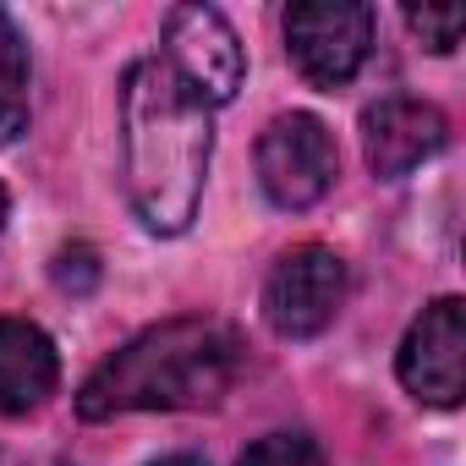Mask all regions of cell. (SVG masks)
I'll return each instance as SVG.
<instances>
[{
    "mask_svg": "<svg viewBox=\"0 0 466 466\" xmlns=\"http://www.w3.org/2000/svg\"><path fill=\"white\" fill-rule=\"evenodd\" d=\"M165 66L203 99V105H230L248 77L237 28L214 6H176L165 17Z\"/></svg>",
    "mask_w": 466,
    "mask_h": 466,
    "instance_id": "obj_6",
    "label": "cell"
},
{
    "mask_svg": "<svg viewBox=\"0 0 466 466\" xmlns=\"http://www.w3.org/2000/svg\"><path fill=\"white\" fill-rule=\"evenodd\" d=\"M242 373V340L219 319H165L105 357L77 390L88 422L121 411H187L214 406Z\"/></svg>",
    "mask_w": 466,
    "mask_h": 466,
    "instance_id": "obj_2",
    "label": "cell"
},
{
    "mask_svg": "<svg viewBox=\"0 0 466 466\" xmlns=\"http://www.w3.org/2000/svg\"><path fill=\"white\" fill-rule=\"evenodd\" d=\"M28 132V45L17 23L0 12V143Z\"/></svg>",
    "mask_w": 466,
    "mask_h": 466,
    "instance_id": "obj_10",
    "label": "cell"
},
{
    "mask_svg": "<svg viewBox=\"0 0 466 466\" xmlns=\"http://www.w3.org/2000/svg\"><path fill=\"white\" fill-rule=\"evenodd\" d=\"M6 208H12V203H6V187H0V230H6Z\"/></svg>",
    "mask_w": 466,
    "mask_h": 466,
    "instance_id": "obj_14",
    "label": "cell"
},
{
    "mask_svg": "<svg viewBox=\"0 0 466 466\" xmlns=\"http://www.w3.org/2000/svg\"><path fill=\"white\" fill-rule=\"evenodd\" d=\"M335 170H340V154L319 116H302V110L280 116L258 137V181L280 208H313L335 187Z\"/></svg>",
    "mask_w": 466,
    "mask_h": 466,
    "instance_id": "obj_5",
    "label": "cell"
},
{
    "mask_svg": "<svg viewBox=\"0 0 466 466\" xmlns=\"http://www.w3.org/2000/svg\"><path fill=\"white\" fill-rule=\"evenodd\" d=\"M406 23H411V34H417L433 56H450V50L461 45L466 12L455 6V0H444V6H406Z\"/></svg>",
    "mask_w": 466,
    "mask_h": 466,
    "instance_id": "obj_12",
    "label": "cell"
},
{
    "mask_svg": "<svg viewBox=\"0 0 466 466\" xmlns=\"http://www.w3.org/2000/svg\"><path fill=\"white\" fill-rule=\"evenodd\" d=\"M450 137V121L439 105H422V99H379L368 116H362V148H368V165L379 181H400L411 176L422 159H433Z\"/></svg>",
    "mask_w": 466,
    "mask_h": 466,
    "instance_id": "obj_8",
    "label": "cell"
},
{
    "mask_svg": "<svg viewBox=\"0 0 466 466\" xmlns=\"http://www.w3.org/2000/svg\"><path fill=\"white\" fill-rule=\"evenodd\" d=\"M346 302V264L329 248H291L264 280V319L286 340H313Z\"/></svg>",
    "mask_w": 466,
    "mask_h": 466,
    "instance_id": "obj_4",
    "label": "cell"
},
{
    "mask_svg": "<svg viewBox=\"0 0 466 466\" xmlns=\"http://www.w3.org/2000/svg\"><path fill=\"white\" fill-rule=\"evenodd\" d=\"M368 45H373V12L357 0H302L286 12V56L324 94L346 88L362 72Z\"/></svg>",
    "mask_w": 466,
    "mask_h": 466,
    "instance_id": "obj_3",
    "label": "cell"
},
{
    "mask_svg": "<svg viewBox=\"0 0 466 466\" xmlns=\"http://www.w3.org/2000/svg\"><path fill=\"white\" fill-rule=\"evenodd\" d=\"M237 466H324V450L308 433H264L258 444L242 450Z\"/></svg>",
    "mask_w": 466,
    "mask_h": 466,
    "instance_id": "obj_11",
    "label": "cell"
},
{
    "mask_svg": "<svg viewBox=\"0 0 466 466\" xmlns=\"http://www.w3.org/2000/svg\"><path fill=\"white\" fill-rule=\"evenodd\" d=\"M148 466H203L198 455H159V461H148Z\"/></svg>",
    "mask_w": 466,
    "mask_h": 466,
    "instance_id": "obj_13",
    "label": "cell"
},
{
    "mask_svg": "<svg viewBox=\"0 0 466 466\" xmlns=\"http://www.w3.org/2000/svg\"><path fill=\"white\" fill-rule=\"evenodd\" d=\"M56 379H61L56 340L28 319H0V411L23 417V411L45 406Z\"/></svg>",
    "mask_w": 466,
    "mask_h": 466,
    "instance_id": "obj_9",
    "label": "cell"
},
{
    "mask_svg": "<svg viewBox=\"0 0 466 466\" xmlns=\"http://www.w3.org/2000/svg\"><path fill=\"white\" fill-rule=\"evenodd\" d=\"M400 384L422 400V406H461L466 395V313L455 297H439L433 308H422V319L406 329L400 340Z\"/></svg>",
    "mask_w": 466,
    "mask_h": 466,
    "instance_id": "obj_7",
    "label": "cell"
},
{
    "mask_svg": "<svg viewBox=\"0 0 466 466\" xmlns=\"http://www.w3.org/2000/svg\"><path fill=\"white\" fill-rule=\"evenodd\" d=\"M121 154L137 219L159 237L187 230L208 170V105L165 61H132L121 77Z\"/></svg>",
    "mask_w": 466,
    "mask_h": 466,
    "instance_id": "obj_1",
    "label": "cell"
}]
</instances>
